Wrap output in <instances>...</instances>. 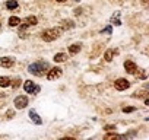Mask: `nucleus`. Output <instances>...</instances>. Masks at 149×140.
<instances>
[{"label":"nucleus","mask_w":149,"mask_h":140,"mask_svg":"<svg viewBox=\"0 0 149 140\" xmlns=\"http://www.w3.org/2000/svg\"><path fill=\"white\" fill-rule=\"evenodd\" d=\"M29 118H31V120H32V121H34L37 125H41V124H42V120L40 118V115H38V114H37L34 110H31V111H29Z\"/></svg>","instance_id":"9"},{"label":"nucleus","mask_w":149,"mask_h":140,"mask_svg":"<svg viewBox=\"0 0 149 140\" xmlns=\"http://www.w3.org/2000/svg\"><path fill=\"white\" fill-rule=\"evenodd\" d=\"M56 2H58V3H63V2H67V0H56Z\"/></svg>","instance_id":"26"},{"label":"nucleus","mask_w":149,"mask_h":140,"mask_svg":"<svg viewBox=\"0 0 149 140\" xmlns=\"http://www.w3.org/2000/svg\"><path fill=\"white\" fill-rule=\"evenodd\" d=\"M81 44H72L70 47H69V53L70 54H78L79 51H81Z\"/></svg>","instance_id":"11"},{"label":"nucleus","mask_w":149,"mask_h":140,"mask_svg":"<svg viewBox=\"0 0 149 140\" xmlns=\"http://www.w3.org/2000/svg\"><path fill=\"white\" fill-rule=\"evenodd\" d=\"M82 13V9H74V15H81Z\"/></svg>","instance_id":"25"},{"label":"nucleus","mask_w":149,"mask_h":140,"mask_svg":"<svg viewBox=\"0 0 149 140\" xmlns=\"http://www.w3.org/2000/svg\"><path fill=\"white\" fill-rule=\"evenodd\" d=\"M124 69H126V72H127V73L134 75V73H136V70H137V66H136L133 61L127 60V61H124Z\"/></svg>","instance_id":"8"},{"label":"nucleus","mask_w":149,"mask_h":140,"mask_svg":"<svg viewBox=\"0 0 149 140\" xmlns=\"http://www.w3.org/2000/svg\"><path fill=\"white\" fill-rule=\"evenodd\" d=\"M113 24H114L116 26H120V25H121V22H120V19H114V18H113Z\"/></svg>","instance_id":"22"},{"label":"nucleus","mask_w":149,"mask_h":140,"mask_svg":"<svg viewBox=\"0 0 149 140\" xmlns=\"http://www.w3.org/2000/svg\"><path fill=\"white\" fill-rule=\"evenodd\" d=\"M111 32H113V28H111V25H108L107 28H104V29L101 31V34H108V35H111Z\"/></svg>","instance_id":"19"},{"label":"nucleus","mask_w":149,"mask_h":140,"mask_svg":"<svg viewBox=\"0 0 149 140\" xmlns=\"http://www.w3.org/2000/svg\"><path fill=\"white\" fill-rule=\"evenodd\" d=\"M38 24V19L35 18V16H28L25 21H24V24L21 25V28H19V34H22L28 26H34V25H37Z\"/></svg>","instance_id":"3"},{"label":"nucleus","mask_w":149,"mask_h":140,"mask_svg":"<svg viewBox=\"0 0 149 140\" xmlns=\"http://www.w3.org/2000/svg\"><path fill=\"white\" fill-rule=\"evenodd\" d=\"M40 91H41V88H40V86H35V88H34V92H32V94H34V95H37V94H38Z\"/></svg>","instance_id":"23"},{"label":"nucleus","mask_w":149,"mask_h":140,"mask_svg":"<svg viewBox=\"0 0 149 140\" xmlns=\"http://www.w3.org/2000/svg\"><path fill=\"white\" fill-rule=\"evenodd\" d=\"M73 26H74V22H73V21H63L60 28H61L63 31H66V29H70V28H73Z\"/></svg>","instance_id":"13"},{"label":"nucleus","mask_w":149,"mask_h":140,"mask_svg":"<svg viewBox=\"0 0 149 140\" xmlns=\"http://www.w3.org/2000/svg\"><path fill=\"white\" fill-rule=\"evenodd\" d=\"M104 130H105V131H113V130H116V125L108 124V125H105V127H104Z\"/></svg>","instance_id":"21"},{"label":"nucleus","mask_w":149,"mask_h":140,"mask_svg":"<svg viewBox=\"0 0 149 140\" xmlns=\"http://www.w3.org/2000/svg\"><path fill=\"white\" fill-rule=\"evenodd\" d=\"M114 86H116V89H117V91H126V89L130 86V82H129L127 79L120 78V79H117V80L114 82Z\"/></svg>","instance_id":"6"},{"label":"nucleus","mask_w":149,"mask_h":140,"mask_svg":"<svg viewBox=\"0 0 149 140\" xmlns=\"http://www.w3.org/2000/svg\"><path fill=\"white\" fill-rule=\"evenodd\" d=\"M13 114H15L13 111H8V118H12V117H13Z\"/></svg>","instance_id":"24"},{"label":"nucleus","mask_w":149,"mask_h":140,"mask_svg":"<svg viewBox=\"0 0 149 140\" xmlns=\"http://www.w3.org/2000/svg\"><path fill=\"white\" fill-rule=\"evenodd\" d=\"M124 136H120V134H116V133H108L105 134V140H113V139H123Z\"/></svg>","instance_id":"17"},{"label":"nucleus","mask_w":149,"mask_h":140,"mask_svg":"<svg viewBox=\"0 0 149 140\" xmlns=\"http://www.w3.org/2000/svg\"><path fill=\"white\" fill-rule=\"evenodd\" d=\"M34 88H35V83H34L32 80H25V83H24V89H25L28 94H32V92H34Z\"/></svg>","instance_id":"10"},{"label":"nucleus","mask_w":149,"mask_h":140,"mask_svg":"<svg viewBox=\"0 0 149 140\" xmlns=\"http://www.w3.org/2000/svg\"><path fill=\"white\" fill-rule=\"evenodd\" d=\"M48 70H50V66L47 61H37V63L29 64V67H28V72L35 76H44Z\"/></svg>","instance_id":"1"},{"label":"nucleus","mask_w":149,"mask_h":140,"mask_svg":"<svg viewBox=\"0 0 149 140\" xmlns=\"http://www.w3.org/2000/svg\"><path fill=\"white\" fill-rule=\"evenodd\" d=\"M113 55H114V51H113V50H107L105 54H104V58H105L107 61H111V60H113Z\"/></svg>","instance_id":"18"},{"label":"nucleus","mask_w":149,"mask_h":140,"mask_svg":"<svg viewBox=\"0 0 149 140\" xmlns=\"http://www.w3.org/2000/svg\"><path fill=\"white\" fill-rule=\"evenodd\" d=\"M66 58H67V55H66L64 53H57V54L54 55V58H53V60H54L56 63H61V61H64Z\"/></svg>","instance_id":"14"},{"label":"nucleus","mask_w":149,"mask_h":140,"mask_svg":"<svg viewBox=\"0 0 149 140\" xmlns=\"http://www.w3.org/2000/svg\"><path fill=\"white\" fill-rule=\"evenodd\" d=\"M133 111H136L134 107H124L123 108V112H133Z\"/></svg>","instance_id":"20"},{"label":"nucleus","mask_w":149,"mask_h":140,"mask_svg":"<svg viewBox=\"0 0 149 140\" xmlns=\"http://www.w3.org/2000/svg\"><path fill=\"white\" fill-rule=\"evenodd\" d=\"M61 32H63V29H61V28H51V29H45V31H42V32H41V38H42L45 42H51V41H54L56 38H58Z\"/></svg>","instance_id":"2"},{"label":"nucleus","mask_w":149,"mask_h":140,"mask_svg":"<svg viewBox=\"0 0 149 140\" xmlns=\"http://www.w3.org/2000/svg\"><path fill=\"white\" fill-rule=\"evenodd\" d=\"M6 8L10 9V10H13V9L18 8V2H16V0H9V2L6 3Z\"/></svg>","instance_id":"16"},{"label":"nucleus","mask_w":149,"mask_h":140,"mask_svg":"<svg viewBox=\"0 0 149 140\" xmlns=\"http://www.w3.org/2000/svg\"><path fill=\"white\" fill-rule=\"evenodd\" d=\"M10 85H12V82H10L9 78H6V76L0 78V86H2V88H8V86H10Z\"/></svg>","instance_id":"12"},{"label":"nucleus","mask_w":149,"mask_h":140,"mask_svg":"<svg viewBox=\"0 0 149 140\" xmlns=\"http://www.w3.org/2000/svg\"><path fill=\"white\" fill-rule=\"evenodd\" d=\"M15 64V58L13 57H2L0 58V66L5 67V69H9Z\"/></svg>","instance_id":"7"},{"label":"nucleus","mask_w":149,"mask_h":140,"mask_svg":"<svg viewBox=\"0 0 149 140\" xmlns=\"http://www.w3.org/2000/svg\"><path fill=\"white\" fill-rule=\"evenodd\" d=\"M61 69L60 67H53V69H50L48 72H47V79L48 80H54V79H58L60 76H61Z\"/></svg>","instance_id":"4"},{"label":"nucleus","mask_w":149,"mask_h":140,"mask_svg":"<svg viewBox=\"0 0 149 140\" xmlns=\"http://www.w3.org/2000/svg\"><path fill=\"white\" fill-rule=\"evenodd\" d=\"M21 24V19L18 18V16H12V18H9V25L10 26H18Z\"/></svg>","instance_id":"15"},{"label":"nucleus","mask_w":149,"mask_h":140,"mask_svg":"<svg viewBox=\"0 0 149 140\" xmlns=\"http://www.w3.org/2000/svg\"><path fill=\"white\" fill-rule=\"evenodd\" d=\"M142 2H143V5H146V3H148V0H142Z\"/></svg>","instance_id":"27"},{"label":"nucleus","mask_w":149,"mask_h":140,"mask_svg":"<svg viewBox=\"0 0 149 140\" xmlns=\"http://www.w3.org/2000/svg\"><path fill=\"white\" fill-rule=\"evenodd\" d=\"M13 104H15V107H16L18 110H22V108H25V107L28 105V98H26L25 95H19V96L15 98Z\"/></svg>","instance_id":"5"}]
</instances>
